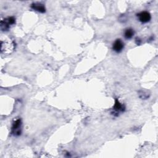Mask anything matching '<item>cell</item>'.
Here are the masks:
<instances>
[{
  "instance_id": "ba28073f",
  "label": "cell",
  "mask_w": 158,
  "mask_h": 158,
  "mask_svg": "<svg viewBox=\"0 0 158 158\" xmlns=\"http://www.w3.org/2000/svg\"><path fill=\"white\" fill-rule=\"evenodd\" d=\"M135 34V31L133 28H128L124 31V36L126 39H131Z\"/></svg>"
},
{
  "instance_id": "52a82bcc",
  "label": "cell",
  "mask_w": 158,
  "mask_h": 158,
  "mask_svg": "<svg viewBox=\"0 0 158 158\" xmlns=\"http://www.w3.org/2000/svg\"><path fill=\"white\" fill-rule=\"evenodd\" d=\"M31 7L33 9L41 13H44L46 11V8L44 6V5L40 3H33L31 4Z\"/></svg>"
},
{
  "instance_id": "6da1fadb",
  "label": "cell",
  "mask_w": 158,
  "mask_h": 158,
  "mask_svg": "<svg viewBox=\"0 0 158 158\" xmlns=\"http://www.w3.org/2000/svg\"><path fill=\"white\" fill-rule=\"evenodd\" d=\"M15 49L14 43L9 38H1V52L4 54H11Z\"/></svg>"
},
{
  "instance_id": "9c48e42d",
  "label": "cell",
  "mask_w": 158,
  "mask_h": 158,
  "mask_svg": "<svg viewBox=\"0 0 158 158\" xmlns=\"http://www.w3.org/2000/svg\"><path fill=\"white\" fill-rule=\"evenodd\" d=\"M139 97L142 99H146L150 96V93L149 91L146 89H141L138 92Z\"/></svg>"
},
{
  "instance_id": "3957f363",
  "label": "cell",
  "mask_w": 158,
  "mask_h": 158,
  "mask_svg": "<svg viewBox=\"0 0 158 158\" xmlns=\"http://www.w3.org/2000/svg\"><path fill=\"white\" fill-rule=\"evenodd\" d=\"M21 126H22L21 120L20 118L15 120L14 122L12 127V134L15 136L20 135L21 134Z\"/></svg>"
},
{
  "instance_id": "8992f818",
  "label": "cell",
  "mask_w": 158,
  "mask_h": 158,
  "mask_svg": "<svg viewBox=\"0 0 158 158\" xmlns=\"http://www.w3.org/2000/svg\"><path fill=\"white\" fill-rule=\"evenodd\" d=\"M124 48V43L120 39H117L112 44V49L116 52H120Z\"/></svg>"
},
{
  "instance_id": "5b68a950",
  "label": "cell",
  "mask_w": 158,
  "mask_h": 158,
  "mask_svg": "<svg viewBox=\"0 0 158 158\" xmlns=\"http://www.w3.org/2000/svg\"><path fill=\"white\" fill-rule=\"evenodd\" d=\"M125 107L124 105L121 104L117 99H115V104H114V105L113 106V109H112L114 110V112H112V113H114V115H115V114H117L116 115H118V113L123 112L125 110Z\"/></svg>"
},
{
  "instance_id": "277c9868",
  "label": "cell",
  "mask_w": 158,
  "mask_h": 158,
  "mask_svg": "<svg viewBox=\"0 0 158 158\" xmlns=\"http://www.w3.org/2000/svg\"><path fill=\"white\" fill-rule=\"evenodd\" d=\"M138 19L142 23H147L150 21L151 16L149 12L147 11H143L137 15Z\"/></svg>"
},
{
  "instance_id": "7a4b0ae2",
  "label": "cell",
  "mask_w": 158,
  "mask_h": 158,
  "mask_svg": "<svg viewBox=\"0 0 158 158\" xmlns=\"http://www.w3.org/2000/svg\"><path fill=\"white\" fill-rule=\"evenodd\" d=\"M15 23V19L14 17H9L1 21V29L2 31H7L11 25Z\"/></svg>"
}]
</instances>
